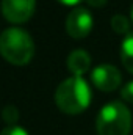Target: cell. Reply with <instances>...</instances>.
Returning a JSON list of instances; mask_svg holds the SVG:
<instances>
[{"mask_svg": "<svg viewBox=\"0 0 133 135\" xmlns=\"http://www.w3.org/2000/svg\"><path fill=\"white\" fill-rule=\"evenodd\" d=\"M0 135H28L27 131H24L22 127H17V126H8L2 131Z\"/></svg>", "mask_w": 133, "mask_h": 135, "instance_id": "7c38bea8", "label": "cell"}, {"mask_svg": "<svg viewBox=\"0 0 133 135\" xmlns=\"http://www.w3.org/2000/svg\"><path fill=\"white\" fill-rule=\"evenodd\" d=\"M93 30V16L88 11V8L77 6L74 8L66 19V32L69 36L75 39L86 38Z\"/></svg>", "mask_w": 133, "mask_h": 135, "instance_id": "277c9868", "label": "cell"}, {"mask_svg": "<svg viewBox=\"0 0 133 135\" xmlns=\"http://www.w3.org/2000/svg\"><path fill=\"white\" fill-rule=\"evenodd\" d=\"M97 135H129L132 129L130 110L119 101L105 104L96 121Z\"/></svg>", "mask_w": 133, "mask_h": 135, "instance_id": "3957f363", "label": "cell"}, {"mask_svg": "<svg viewBox=\"0 0 133 135\" xmlns=\"http://www.w3.org/2000/svg\"><path fill=\"white\" fill-rule=\"evenodd\" d=\"M67 68L72 72V75L81 77L91 68V57H89V54L86 50H83V49L72 50L69 54V57H67Z\"/></svg>", "mask_w": 133, "mask_h": 135, "instance_id": "52a82bcc", "label": "cell"}, {"mask_svg": "<svg viewBox=\"0 0 133 135\" xmlns=\"http://www.w3.org/2000/svg\"><path fill=\"white\" fill-rule=\"evenodd\" d=\"M0 52L11 65L24 66L33 58L34 42L25 30L11 27L3 30L0 36Z\"/></svg>", "mask_w": 133, "mask_h": 135, "instance_id": "7a4b0ae2", "label": "cell"}, {"mask_svg": "<svg viewBox=\"0 0 133 135\" xmlns=\"http://www.w3.org/2000/svg\"><path fill=\"white\" fill-rule=\"evenodd\" d=\"M91 80L96 85V88H99L102 91H113L121 85L122 74L113 65H99L93 69Z\"/></svg>", "mask_w": 133, "mask_h": 135, "instance_id": "8992f818", "label": "cell"}, {"mask_svg": "<svg viewBox=\"0 0 133 135\" xmlns=\"http://www.w3.org/2000/svg\"><path fill=\"white\" fill-rule=\"evenodd\" d=\"M60 3H63V5H67V6H74V5H77V3H80L81 0H58Z\"/></svg>", "mask_w": 133, "mask_h": 135, "instance_id": "5bb4252c", "label": "cell"}, {"mask_svg": "<svg viewBox=\"0 0 133 135\" xmlns=\"http://www.w3.org/2000/svg\"><path fill=\"white\" fill-rule=\"evenodd\" d=\"M85 2H86V5H89L93 8H102V6L106 5L108 0H85Z\"/></svg>", "mask_w": 133, "mask_h": 135, "instance_id": "4fadbf2b", "label": "cell"}, {"mask_svg": "<svg viewBox=\"0 0 133 135\" xmlns=\"http://www.w3.org/2000/svg\"><path fill=\"white\" fill-rule=\"evenodd\" d=\"M3 121L8 124V126H14V123L19 119V112L16 108V105L13 104H8L5 108H3Z\"/></svg>", "mask_w": 133, "mask_h": 135, "instance_id": "30bf717a", "label": "cell"}, {"mask_svg": "<svg viewBox=\"0 0 133 135\" xmlns=\"http://www.w3.org/2000/svg\"><path fill=\"white\" fill-rule=\"evenodd\" d=\"M132 21H133V6H132Z\"/></svg>", "mask_w": 133, "mask_h": 135, "instance_id": "9a60e30c", "label": "cell"}, {"mask_svg": "<svg viewBox=\"0 0 133 135\" xmlns=\"http://www.w3.org/2000/svg\"><path fill=\"white\" fill-rule=\"evenodd\" d=\"M36 0H2V11L8 22L24 24L34 13Z\"/></svg>", "mask_w": 133, "mask_h": 135, "instance_id": "5b68a950", "label": "cell"}, {"mask_svg": "<svg viewBox=\"0 0 133 135\" xmlns=\"http://www.w3.org/2000/svg\"><path fill=\"white\" fill-rule=\"evenodd\" d=\"M121 61L125 69L133 74V32L127 35L121 46Z\"/></svg>", "mask_w": 133, "mask_h": 135, "instance_id": "ba28073f", "label": "cell"}, {"mask_svg": "<svg viewBox=\"0 0 133 135\" xmlns=\"http://www.w3.org/2000/svg\"><path fill=\"white\" fill-rule=\"evenodd\" d=\"M55 102L63 113H81L88 108L91 102V88L83 77L72 75L58 85L55 93Z\"/></svg>", "mask_w": 133, "mask_h": 135, "instance_id": "6da1fadb", "label": "cell"}, {"mask_svg": "<svg viewBox=\"0 0 133 135\" xmlns=\"http://www.w3.org/2000/svg\"><path fill=\"white\" fill-rule=\"evenodd\" d=\"M121 96H122V99H125L127 102L133 104V80L127 82V83L121 88Z\"/></svg>", "mask_w": 133, "mask_h": 135, "instance_id": "8fae6325", "label": "cell"}, {"mask_svg": "<svg viewBox=\"0 0 133 135\" xmlns=\"http://www.w3.org/2000/svg\"><path fill=\"white\" fill-rule=\"evenodd\" d=\"M111 28L119 35H127L130 33V21L122 16V14H116L111 17Z\"/></svg>", "mask_w": 133, "mask_h": 135, "instance_id": "9c48e42d", "label": "cell"}]
</instances>
